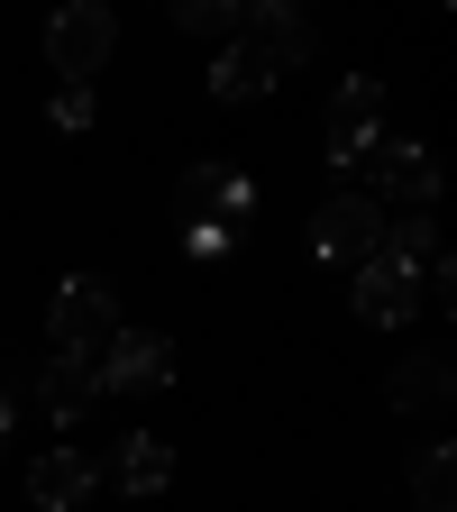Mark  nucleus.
Returning a JSON list of instances; mask_svg holds the SVG:
<instances>
[{"label":"nucleus","instance_id":"obj_5","mask_svg":"<svg viewBox=\"0 0 457 512\" xmlns=\"http://www.w3.org/2000/svg\"><path fill=\"white\" fill-rule=\"evenodd\" d=\"M320 138H330V165H366V156L384 147V83H375V74H348V83L330 92Z\"/></svg>","mask_w":457,"mask_h":512},{"label":"nucleus","instance_id":"obj_18","mask_svg":"<svg viewBox=\"0 0 457 512\" xmlns=\"http://www.w3.org/2000/svg\"><path fill=\"white\" fill-rule=\"evenodd\" d=\"M10 421H19V403H10V394H0V448H10Z\"/></svg>","mask_w":457,"mask_h":512},{"label":"nucleus","instance_id":"obj_9","mask_svg":"<svg viewBox=\"0 0 457 512\" xmlns=\"http://www.w3.org/2000/svg\"><path fill=\"white\" fill-rule=\"evenodd\" d=\"M247 202H256V183H247L238 165H220V156L183 174V220H192V229H229Z\"/></svg>","mask_w":457,"mask_h":512},{"label":"nucleus","instance_id":"obj_17","mask_svg":"<svg viewBox=\"0 0 457 512\" xmlns=\"http://www.w3.org/2000/svg\"><path fill=\"white\" fill-rule=\"evenodd\" d=\"M55 128H92V92H83V83L55 92Z\"/></svg>","mask_w":457,"mask_h":512},{"label":"nucleus","instance_id":"obj_2","mask_svg":"<svg viewBox=\"0 0 457 512\" xmlns=\"http://www.w3.org/2000/svg\"><path fill=\"white\" fill-rule=\"evenodd\" d=\"M46 339H55V357H92L101 366V348L119 339V293H110V275H64L55 284V311H46Z\"/></svg>","mask_w":457,"mask_h":512},{"label":"nucleus","instance_id":"obj_7","mask_svg":"<svg viewBox=\"0 0 457 512\" xmlns=\"http://www.w3.org/2000/svg\"><path fill=\"white\" fill-rule=\"evenodd\" d=\"M19 394H37V412H46L55 430H74V421L92 412V394H101V366H92V357H46V366H28Z\"/></svg>","mask_w":457,"mask_h":512},{"label":"nucleus","instance_id":"obj_14","mask_svg":"<svg viewBox=\"0 0 457 512\" xmlns=\"http://www.w3.org/2000/svg\"><path fill=\"white\" fill-rule=\"evenodd\" d=\"M412 503H421V512H457V458H448L439 439L412 458Z\"/></svg>","mask_w":457,"mask_h":512},{"label":"nucleus","instance_id":"obj_3","mask_svg":"<svg viewBox=\"0 0 457 512\" xmlns=\"http://www.w3.org/2000/svg\"><path fill=\"white\" fill-rule=\"evenodd\" d=\"M110 46H119V19L101 10V0H74V10L46 19V64H55L64 83H83V92H92V74L110 64Z\"/></svg>","mask_w":457,"mask_h":512},{"label":"nucleus","instance_id":"obj_12","mask_svg":"<svg viewBox=\"0 0 457 512\" xmlns=\"http://www.w3.org/2000/svg\"><path fill=\"white\" fill-rule=\"evenodd\" d=\"M92 485H101V467L83 458V448H46V458L28 467V503L37 512H74V503H92Z\"/></svg>","mask_w":457,"mask_h":512},{"label":"nucleus","instance_id":"obj_1","mask_svg":"<svg viewBox=\"0 0 457 512\" xmlns=\"http://www.w3.org/2000/svg\"><path fill=\"white\" fill-rule=\"evenodd\" d=\"M229 64H238L256 92H275L293 64H311V19L293 10V0H247V19L229 37Z\"/></svg>","mask_w":457,"mask_h":512},{"label":"nucleus","instance_id":"obj_15","mask_svg":"<svg viewBox=\"0 0 457 512\" xmlns=\"http://www.w3.org/2000/svg\"><path fill=\"white\" fill-rule=\"evenodd\" d=\"M384 256L421 275L430 256H439V220H430V211H403V220H384Z\"/></svg>","mask_w":457,"mask_h":512},{"label":"nucleus","instance_id":"obj_11","mask_svg":"<svg viewBox=\"0 0 457 512\" xmlns=\"http://www.w3.org/2000/svg\"><path fill=\"white\" fill-rule=\"evenodd\" d=\"M448 394H457V366L439 357V348H412L394 375H384V403H394V412H448Z\"/></svg>","mask_w":457,"mask_h":512},{"label":"nucleus","instance_id":"obj_6","mask_svg":"<svg viewBox=\"0 0 457 512\" xmlns=\"http://www.w3.org/2000/svg\"><path fill=\"white\" fill-rule=\"evenodd\" d=\"M174 384V339L156 330H119L101 348V394H165Z\"/></svg>","mask_w":457,"mask_h":512},{"label":"nucleus","instance_id":"obj_13","mask_svg":"<svg viewBox=\"0 0 457 512\" xmlns=\"http://www.w3.org/2000/svg\"><path fill=\"white\" fill-rule=\"evenodd\" d=\"M165 476H174V448H165L156 430H128V439H119V485H128V494H165Z\"/></svg>","mask_w":457,"mask_h":512},{"label":"nucleus","instance_id":"obj_8","mask_svg":"<svg viewBox=\"0 0 457 512\" xmlns=\"http://www.w3.org/2000/svg\"><path fill=\"white\" fill-rule=\"evenodd\" d=\"M421 311V275L412 266H394V256H366V266H357V320H375V330H403V320Z\"/></svg>","mask_w":457,"mask_h":512},{"label":"nucleus","instance_id":"obj_4","mask_svg":"<svg viewBox=\"0 0 457 512\" xmlns=\"http://www.w3.org/2000/svg\"><path fill=\"white\" fill-rule=\"evenodd\" d=\"M375 247H384V202H366V192H330V202L311 211V256H320V266H366Z\"/></svg>","mask_w":457,"mask_h":512},{"label":"nucleus","instance_id":"obj_16","mask_svg":"<svg viewBox=\"0 0 457 512\" xmlns=\"http://www.w3.org/2000/svg\"><path fill=\"white\" fill-rule=\"evenodd\" d=\"M238 19H247V0H174L183 37H238Z\"/></svg>","mask_w":457,"mask_h":512},{"label":"nucleus","instance_id":"obj_10","mask_svg":"<svg viewBox=\"0 0 457 512\" xmlns=\"http://www.w3.org/2000/svg\"><path fill=\"white\" fill-rule=\"evenodd\" d=\"M366 174H375V192H394V202H412V211L439 202V165H430L412 138H384V147L366 156ZM375 192H366V202H375Z\"/></svg>","mask_w":457,"mask_h":512}]
</instances>
